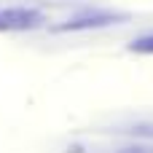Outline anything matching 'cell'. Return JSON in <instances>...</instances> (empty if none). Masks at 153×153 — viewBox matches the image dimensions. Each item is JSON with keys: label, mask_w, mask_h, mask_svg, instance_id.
<instances>
[{"label": "cell", "mask_w": 153, "mask_h": 153, "mask_svg": "<svg viewBox=\"0 0 153 153\" xmlns=\"http://www.w3.org/2000/svg\"><path fill=\"white\" fill-rule=\"evenodd\" d=\"M43 13L35 8H24V5H11V8H0V32H22V30H35L40 27Z\"/></svg>", "instance_id": "cell-1"}, {"label": "cell", "mask_w": 153, "mask_h": 153, "mask_svg": "<svg viewBox=\"0 0 153 153\" xmlns=\"http://www.w3.org/2000/svg\"><path fill=\"white\" fill-rule=\"evenodd\" d=\"M126 13H113V11H91L75 19H67L59 30H100V27H110V24H124Z\"/></svg>", "instance_id": "cell-2"}, {"label": "cell", "mask_w": 153, "mask_h": 153, "mask_svg": "<svg viewBox=\"0 0 153 153\" xmlns=\"http://www.w3.org/2000/svg\"><path fill=\"white\" fill-rule=\"evenodd\" d=\"M129 51H134V54H153V32L137 38V40H132L129 43Z\"/></svg>", "instance_id": "cell-3"}, {"label": "cell", "mask_w": 153, "mask_h": 153, "mask_svg": "<svg viewBox=\"0 0 153 153\" xmlns=\"http://www.w3.org/2000/svg\"><path fill=\"white\" fill-rule=\"evenodd\" d=\"M121 153H153V148H145V145H129V148H124Z\"/></svg>", "instance_id": "cell-4"}]
</instances>
